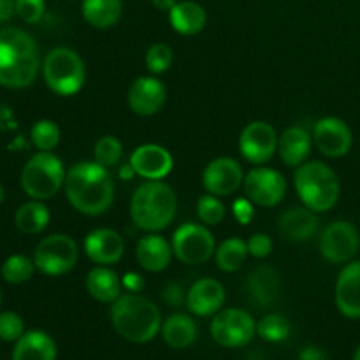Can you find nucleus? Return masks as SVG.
<instances>
[{"label": "nucleus", "mask_w": 360, "mask_h": 360, "mask_svg": "<svg viewBox=\"0 0 360 360\" xmlns=\"http://www.w3.org/2000/svg\"><path fill=\"white\" fill-rule=\"evenodd\" d=\"M354 360H360V345H359L357 350H355V354H354Z\"/></svg>", "instance_id": "de8ad7c7"}, {"label": "nucleus", "mask_w": 360, "mask_h": 360, "mask_svg": "<svg viewBox=\"0 0 360 360\" xmlns=\"http://www.w3.org/2000/svg\"><path fill=\"white\" fill-rule=\"evenodd\" d=\"M2 200H4V188L2 185H0V204H2Z\"/></svg>", "instance_id": "09e8293b"}, {"label": "nucleus", "mask_w": 360, "mask_h": 360, "mask_svg": "<svg viewBox=\"0 0 360 360\" xmlns=\"http://www.w3.org/2000/svg\"><path fill=\"white\" fill-rule=\"evenodd\" d=\"M65 167L51 151H39L25 164L21 171V186L35 200L55 197L65 185Z\"/></svg>", "instance_id": "423d86ee"}, {"label": "nucleus", "mask_w": 360, "mask_h": 360, "mask_svg": "<svg viewBox=\"0 0 360 360\" xmlns=\"http://www.w3.org/2000/svg\"><path fill=\"white\" fill-rule=\"evenodd\" d=\"M299 360H327L326 354L316 347H308L301 352Z\"/></svg>", "instance_id": "a18cd8bd"}, {"label": "nucleus", "mask_w": 360, "mask_h": 360, "mask_svg": "<svg viewBox=\"0 0 360 360\" xmlns=\"http://www.w3.org/2000/svg\"><path fill=\"white\" fill-rule=\"evenodd\" d=\"M162 299L172 308H179V306H183V302H186L185 290L178 283H169L162 292Z\"/></svg>", "instance_id": "a19ab883"}, {"label": "nucleus", "mask_w": 360, "mask_h": 360, "mask_svg": "<svg viewBox=\"0 0 360 360\" xmlns=\"http://www.w3.org/2000/svg\"><path fill=\"white\" fill-rule=\"evenodd\" d=\"M278 229L288 241L302 243L319 232L320 220L313 210L306 206L287 207L278 218Z\"/></svg>", "instance_id": "412c9836"}, {"label": "nucleus", "mask_w": 360, "mask_h": 360, "mask_svg": "<svg viewBox=\"0 0 360 360\" xmlns=\"http://www.w3.org/2000/svg\"><path fill=\"white\" fill-rule=\"evenodd\" d=\"M232 211H234V217L238 218V221L241 225H248L252 221L253 214V202L250 199H238L234 200V206H232Z\"/></svg>", "instance_id": "79ce46f5"}, {"label": "nucleus", "mask_w": 360, "mask_h": 360, "mask_svg": "<svg viewBox=\"0 0 360 360\" xmlns=\"http://www.w3.org/2000/svg\"><path fill=\"white\" fill-rule=\"evenodd\" d=\"M360 248L357 227L350 221H333L320 236V253L330 264L350 262Z\"/></svg>", "instance_id": "9b49d317"}, {"label": "nucleus", "mask_w": 360, "mask_h": 360, "mask_svg": "<svg viewBox=\"0 0 360 360\" xmlns=\"http://www.w3.org/2000/svg\"><path fill=\"white\" fill-rule=\"evenodd\" d=\"M246 246H248L250 255L255 257V259H266V257L271 255V252H273L274 248L273 239L267 234H264V232L253 234L252 238L248 239V243H246Z\"/></svg>", "instance_id": "ea45409f"}, {"label": "nucleus", "mask_w": 360, "mask_h": 360, "mask_svg": "<svg viewBox=\"0 0 360 360\" xmlns=\"http://www.w3.org/2000/svg\"><path fill=\"white\" fill-rule=\"evenodd\" d=\"M336 306L347 319H360V260L347 264L338 276Z\"/></svg>", "instance_id": "4be33fe9"}, {"label": "nucleus", "mask_w": 360, "mask_h": 360, "mask_svg": "<svg viewBox=\"0 0 360 360\" xmlns=\"http://www.w3.org/2000/svg\"><path fill=\"white\" fill-rule=\"evenodd\" d=\"M30 137L39 151H51L60 143V127L53 120H39L32 127Z\"/></svg>", "instance_id": "473e14b6"}, {"label": "nucleus", "mask_w": 360, "mask_h": 360, "mask_svg": "<svg viewBox=\"0 0 360 360\" xmlns=\"http://www.w3.org/2000/svg\"><path fill=\"white\" fill-rule=\"evenodd\" d=\"M172 65V49L164 42L150 46L146 51V67L151 74H162L171 69Z\"/></svg>", "instance_id": "e433bc0d"}, {"label": "nucleus", "mask_w": 360, "mask_h": 360, "mask_svg": "<svg viewBox=\"0 0 360 360\" xmlns=\"http://www.w3.org/2000/svg\"><path fill=\"white\" fill-rule=\"evenodd\" d=\"M169 21L178 34L195 35L206 27L207 14L200 4L193 0H183L169 11Z\"/></svg>", "instance_id": "bb28decb"}, {"label": "nucleus", "mask_w": 360, "mask_h": 360, "mask_svg": "<svg viewBox=\"0 0 360 360\" xmlns=\"http://www.w3.org/2000/svg\"><path fill=\"white\" fill-rule=\"evenodd\" d=\"M225 302V288L214 278L195 281L186 292V308L195 316L217 315Z\"/></svg>", "instance_id": "aec40b11"}, {"label": "nucleus", "mask_w": 360, "mask_h": 360, "mask_svg": "<svg viewBox=\"0 0 360 360\" xmlns=\"http://www.w3.org/2000/svg\"><path fill=\"white\" fill-rule=\"evenodd\" d=\"M129 164L141 178L148 179V181H158L171 174L172 167H174V158L164 146L143 144L132 151Z\"/></svg>", "instance_id": "dca6fc26"}, {"label": "nucleus", "mask_w": 360, "mask_h": 360, "mask_svg": "<svg viewBox=\"0 0 360 360\" xmlns=\"http://www.w3.org/2000/svg\"><path fill=\"white\" fill-rule=\"evenodd\" d=\"M248 255V246H246L243 239L229 238L217 248L214 260H217V267L220 271H224V273H236V271L245 266Z\"/></svg>", "instance_id": "7c9ffc66"}, {"label": "nucleus", "mask_w": 360, "mask_h": 360, "mask_svg": "<svg viewBox=\"0 0 360 360\" xmlns=\"http://www.w3.org/2000/svg\"><path fill=\"white\" fill-rule=\"evenodd\" d=\"M311 141L313 136H309L306 129L297 125L288 127L278 141V151L283 164L288 167H299L308 162L309 153H311Z\"/></svg>", "instance_id": "b1692460"}, {"label": "nucleus", "mask_w": 360, "mask_h": 360, "mask_svg": "<svg viewBox=\"0 0 360 360\" xmlns=\"http://www.w3.org/2000/svg\"><path fill=\"white\" fill-rule=\"evenodd\" d=\"M151 4H153L158 11H171L172 7L178 4V0H151Z\"/></svg>", "instance_id": "49530a36"}, {"label": "nucleus", "mask_w": 360, "mask_h": 360, "mask_svg": "<svg viewBox=\"0 0 360 360\" xmlns=\"http://www.w3.org/2000/svg\"><path fill=\"white\" fill-rule=\"evenodd\" d=\"M245 181V174L238 160L231 157L214 158L202 172V185L207 193L217 197L232 195Z\"/></svg>", "instance_id": "2eb2a0df"}, {"label": "nucleus", "mask_w": 360, "mask_h": 360, "mask_svg": "<svg viewBox=\"0 0 360 360\" xmlns=\"http://www.w3.org/2000/svg\"><path fill=\"white\" fill-rule=\"evenodd\" d=\"M176 211L178 199L174 190L162 179L143 183L137 186L130 199V217L141 231H164L172 224Z\"/></svg>", "instance_id": "20e7f679"}, {"label": "nucleus", "mask_w": 360, "mask_h": 360, "mask_svg": "<svg viewBox=\"0 0 360 360\" xmlns=\"http://www.w3.org/2000/svg\"><path fill=\"white\" fill-rule=\"evenodd\" d=\"M49 210L41 202V200H30L20 206V210L14 214V224H16L18 231L23 234L35 236L41 234L49 224Z\"/></svg>", "instance_id": "c756f323"}, {"label": "nucleus", "mask_w": 360, "mask_h": 360, "mask_svg": "<svg viewBox=\"0 0 360 360\" xmlns=\"http://www.w3.org/2000/svg\"><path fill=\"white\" fill-rule=\"evenodd\" d=\"M42 76L49 90L62 97H69L83 88L86 72L81 56L74 49L60 46L46 55L42 63Z\"/></svg>", "instance_id": "0eeeda50"}, {"label": "nucleus", "mask_w": 360, "mask_h": 360, "mask_svg": "<svg viewBox=\"0 0 360 360\" xmlns=\"http://www.w3.org/2000/svg\"><path fill=\"white\" fill-rule=\"evenodd\" d=\"M130 109L139 116L157 115L167 101V90L160 79L153 76L137 77L127 95Z\"/></svg>", "instance_id": "f3484780"}, {"label": "nucleus", "mask_w": 360, "mask_h": 360, "mask_svg": "<svg viewBox=\"0 0 360 360\" xmlns=\"http://www.w3.org/2000/svg\"><path fill=\"white\" fill-rule=\"evenodd\" d=\"M172 253L186 266L206 264L217 252L214 238L206 225L183 224L172 236Z\"/></svg>", "instance_id": "1a4fd4ad"}, {"label": "nucleus", "mask_w": 360, "mask_h": 360, "mask_svg": "<svg viewBox=\"0 0 360 360\" xmlns=\"http://www.w3.org/2000/svg\"><path fill=\"white\" fill-rule=\"evenodd\" d=\"M197 214H199L200 221L207 227L213 225H220L225 218V206L217 195L213 193H206L197 202Z\"/></svg>", "instance_id": "c9c22d12"}, {"label": "nucleus", "mask_w": 360, "mask_h": 360, "mask_svg": "<svg viewBox=\"0 0 360 360\" xmlns=\"http://www.w3.org/2000/svg\"><path fill=\"white\" fill-rule=\"evenodd\" d=\"M245 193L255 206L274 207L287 193V179L271 167H255L245 176Z\"/></svg>", "instance_id": "f8f14e48"}, {"label": "nucleus", "mask_w": 360, "mask_h": 360, "mask_svg": "<svg viewBox=\"0 0 360 360\" xmlns=\"http://www.w3.org/2000/svg\"><path fill=\"white\" fill-rule=\"evenodd\" d=\"M278 141L280 137L274 127L262 120H257L243 129L239 136V151L250 164L262 165L269 162L278 151Z\"/></svg>", "instance_id": "ddd939ff"}, {"label": "nucleus", "mask_w": 360, "mask_h": 360, "mask_svg": "<svg viewBox=\"0 0 360 360\" xmlns=\"http://www.w3.org/2000/svg\"><path fill=\"white\" fill-rule=\"evenodd\" d=\"M0 304H2V294H0Z\"/></svg>", "instance_id": "8fccbe9b"}, {"label": "nucleus", "mask_w": 360, "mask_h": 360, "mask_svg": "<svg viewBox=\"0 0 360 360\" xmlns=\"http://www.w3.org/2000/svg\"><path fill=\"white\" fill-rule=\"evenodd\" d=\"M84 253L97 266H112L122 260L125 241L112 229H95L84 238Z\"/></svg>", "instance_id": "6ab92c4d"}, {"label": "nucleus", "mask_w": 360, "mask_h": 360, "mask_svg": "<svg viewBox=\"0 0 360 360\" xmlns=\"http://www.w3.org/2000/svg\"><path fill=\"white\" fill-rule=\"evenodd\" d=\"M313 143L322 155L329 158H341L350 151L354 136L347 123L336 116H327L316 122L313 129Z\"/></svg>", "instance_id": "4468645a"}, {"label": "nucleus", "mask_w": 360, "mask_h": 360, "mask_svg": "<svg viewBox=\"0 0 360 360\" xmlns=\"http://www.w3.org/2000/svg\"><path fill=\"white\" fill-rule=\"evenodd\" d=\"M171 257L172 246L169 245L167 239L155 232L143 236L136 246L137 262L148 273H160V271L167 269L171 264Z\"/></svg>", "instance_id": "5701e85b"}, {"label": "nucleus", "mask_w": 360, "mask_h": 360, "mask_svg": "<svg viewBox=\"0 0 360 360\" xmlns=\"http://www.w3.org/2000/svg\"><path fill=\"white\" fill-rule=\"evenodd\" d=\"M294 185L302 204L315 213L330 211L340 200V179L323 162H304L295 167Z\"/></svg>", "instance_id": "39448f33"}, {"label": "nucleus", "mask_w": 360, "mask_h": 360, "mask_svg": "<svg viewBox=\"0 0 360 360\" xmlns=\"http://www.w3.org/2000/svg\"><path fill=\"white\" fill-rule=\"evenodd\" d=\"M44 0H16V14L28 25L39 23L44 16Z\"/></svg>", "instance_id": "58836bf2"}, {"label": "nucleus", "mask_w": 360, "mask_h": 360, "mask_svg": "<svg viewBox=\"0 0 360 360\" xmlns=\"http://www.w3.org/2000/svg\"><path fill=\"white\" fill-rule=\"evenodd\" d=\"M111 322L120 336L139 345L153 340L162 329L160 309L137 294H122L112 302Z\"/></svg>", "instance_id": "7ed1b4c3"}, {"label": "nucleus", "mask_w": 360, "mask_h": 360, "mask_svg": "<svg viewBox=\"0 0 360 360\" xmlns=\"http://www.w3.org/2000/svg\"><path fill=\"white\" fill-rule=\"evenodd\" d=\"M255 334V320L245 309H220L211 322V336L224 348L246 347Z\"/></svg>", "instance_id": "9d476101"}, {"label": "nucleus", "mask_w": 360, "mask_h": 360, "mask_svg": "<svg viewBox=\"0 0 360 360\" xmlns=\"http://www.w3.org/2000/svg\"><path fill=\"white\" fill-rule=\"evenodd\" d=\"M257 334L269 343H278V341H283L288 338L290 323L283 315H276V313L266 315L257 323Z\"/></svg>", "instance_id": "72a5a7b5"}, {"label": "nucleus", "mask_w": 360, "mask_h": 360, "mask_svg": "<svg viewBox=\"0 0 360 360\" xmlns=\"http://www.w3.org/2000/svg\"><path fill=\"white\" fill-rule=\"evenodd\" d=\"M122 0H83L81 13L84 21L98 30L115 27L122 18Z\"/></svg>", "instance_id": "cd10ccee"}, {"label": "nucleus", "mask_w": 360, "mask_h": 360, "mask_svg": "<svg viewBox=\"0 0 360 360\" xmlns=\"http://www.w3.org/2000/svg\"><path fill=\"white\" fill-rule=\"evenodd\" d=\"M162 338L165 343L176 350L188 348L197 338V326L188 315L174 313L165 322H162Z\"/></svg>", "instance_id": "c85d7f7f"}, {"label": "nucleus", "mask_w": 360, "mask_h": 360, "mask_svg": "<svg viewBox=\"0 0 360 360\" xmlns=\"http://www.w3.org/2000/svg\"><path fill=\"white\" fill-rule=\"evenodd\" d=\"M122 283L129 292H139V290H143V287H144L143 278H141L137 273H127L125 276H123Z\"/></svg>", "instance_id": "37998d69"}, {"label": "nucleus", "mask_w": 360, "mask_h": 360, "mask_svg": "<svg viewBox=\"0 0 360 360\" xmlns=\"http://www.w3.org/2000/svg\"><path fill=\"white\" fill-rule=\"evenodd\" d=\"M65 195L70 206L86 217H101L115 200V183L109 169L98 162H79L65 176Z\"/></svg>", "instance_id": "f257e3e1"}, {"label": "nucleus", "mask_w": 360, "mask_h": 360, "mask_svg": "<svg viewBox=\"0 0 360 360\" xmlns=\"http://www.w3.org/2000/svg\"><path fill=\"white\" fill-rule=\"evenodd\" d=\"M95 162H98L104 167H112L118 164L123 157V144L118 137L104 136L95 143L94 148Z\"/></svg>", "instance_id": "f704fd0d"}, {"label": "nucleus", "mask_w": 360, "mask_h": 360, "mask_svg": "<svg viewBox=\"0 0 360 360\" xmlns=\"http://www.w3.org/2000/svg\"><path fill=\"white\" fill-rule=\"evenodd\" d=\"M35 262L25 255H11L2 264V278L11 285H21L34 276Z\"/></svg>", "instance_id": "2f4dec72"}, {"label": "nucleus", "mask_w": 360, "mask_h": 360, "mask_svg": "<svg viewBox=\"0 0 360 360\" xmlns=\"http://www.w3.org/2000/svg\"><path fill=\"white\" fill-rule=\"evenodd\" d=\"M245 292L248 302L259 309H269L280 299V276L269 266H259L246 276Z\"/></svg>", "instance_id": "a211bd4d"}, {"label": "nucleus", "mask_w": 360, "mask_h": 360, "mask_svg": "<svg viewBox=\"0 0 360 360\" xmlns=\"http://www.w3.org/2000/svg\"><path fill=\"white\" fill-rule=\"evenodd\" d=\"M123 283L109 266H97L88 273L86 290L95 301L112 304L122 295Z\"/></svg>", "instance_id": "a878e982"}, {"label": "nucleus", "mask_w": 360, "mask_h": 360, "mask_svg": "<svg viewBox=\"0 0 360 360\" xmlns=\"http://www.w3.org/2000/svg\"><path fill=\"white\" fill-rule=\"evenodd\" d=\"M41 70L37 42L21 28L0 30V84L6 88H27Z\"/></svg>", "instance_id": "f03ea898"}, {"label": "nucleus", "mask_w": 360, "mask_h": 360, "mask_svg": "<svg viewBox=\"0 0 360 360\" xmlns=\"http://www.w3.org/2000/svg\"><path fill=\"white\" fill-rule=\"evenodd\" d=\"M25 334V323L20 315L13 311L0 313V340L7 341H18Z\"/></svg>", "instance_id": "4c0bfd02"}, {"label": "nucleus", "mask_w": 360, "mask_h": 360, "mask_svg": "<svg viewBox=\"0 0 360 360\" xmlns=\"http://www.w3.org/2000/svg\"><path fill=\"white\" fill-rule=\"evenodd\" d=\"M13 360H56V343L44 330H28L16 341Z\"/></svg>", "instance_id": "393cba45"}, {"label": "nucleus", "mask_w": 360, "mask_h": 360, "mask_svg": "<svg viewBox=\"0 0 360 360\" xmlns=\"http://www.w3.org/2000/svg\"><path fill=\"white\" fill-rule=\"evenodd\" d=\"M16 14V0H0V23L9 21Z\"/></svg>", "instance_id": "c03bdc74"}, {"label": "nucleus", "mask_w": 360, "mask_h": 360, "mask_svg": "<svg viewBox=\"0 0 360 360\" xmlns=\"http://www.w3.org/2000/svg\"><path fill=\"white\" fill-rule=\"evenodd\" d=\"M79 257L76 241L67 234L46 236L34 252L35 267L46 276H63L74 269Z\"/></svg>", "instance_id": "6e6552de"}]
</instances>
